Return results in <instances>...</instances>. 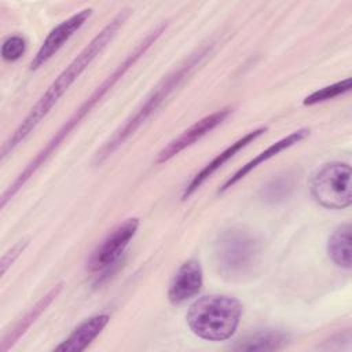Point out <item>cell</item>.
<instances>
[{"mask_svg":"<svg viewBox=\"0 0 352 352\" xmlns=\"http://www.w3.org/2000/svg\"><path fill=\"white\" fill-rule=\"evenodd\" d=\"M129 11H131L129 8H124L114 18H111L109 23L104 25L103 29L80 51V54L55 77V80L50 84L45 92L34 103V106L30 109L26 117L21 121L18 128L4 142L1 147V160H4L8 154H11L30 135V132L50 113V110L55 106V103L60 99V96L70 88V85L80 77V74L92 63V60L106 48V45L114 38L120 28L124 25V22L129 16Z\"/></svg>","mask_w":352,"mask_h":352,"instance_id":"1","label":"cell"},{"mask_svg":"<svg viewBox=\"0 0 352 352\" xmlns=\"http://www.w3.org/2000/svg\"><path fill=\"white\" fill-rule=\"evenodd\" d=\"M166 23H160L150 33H147L135 48L122 59V62L92 91V94L74 110V113L63 122V125L55 132V135L50 139V142L36 154V157L23 168V170L15 177V180L6 188L0 198V206L4 208L6 204L12 199L18 191L28 183V180L37 172V169L47 162V160L55 153L59 144L69 136V133L91 113V110L103 99V96L122 78V76L151 48V45L160 38V36L165 32Z\"/></svg>","mask_w":352,"mask_h":352,"instance_id":"2","label":"cell"},{"mask_svg":"<svg viewBox=\"0 0 352 352\" xmlns=\"http://www.w3.org/2000/svg\"><path fill=\"white\" fill-rule=\"evenodd\" d=\"M213 43H205L195 50L177 69L168 74L144 99V102L136 109V111L106 140V143L96 153V162L104 161L110 157L120 146L124 144L162 104L188 78V76L204 62V59L212 52Z\"/></svg>","mask_w":352,"mask_h":352,"instance_id":"3","label":"cell"},{"mask_svg":"<svg viewBox=\"0 0 352 352\" xmlns=\"http://www.w3.org/2000/svg\"><path fill=\"white\" fill-rule=\"evenodd\" d=\"M242 315V304L228 296L210 294L195 300L186 315L190 330L202 340L224 341L234 336Z\"/></svg>","mask_w":352,"mask_h":352,"instance_id":"4","label":"cell"},{"mask_svg":"<svg viewBox=\"0 0 352 352\" xmlns=\"http://www.w3.org/2000/svg\"><path fill=\"white\" fill-rule=\"evenodd\" d=\"M258 253V241L253 234L242 228L223 231L214 245L219 272L230 280H239L252 274L257 264Z\"/></svg>","mask_w":352,"mask_h":352,"instance_id":"5","label":"cell"},{"mask_svg":"<svg viewBox=\"0 0 352 352\" xmlns=\"http://www.w3.org/2000/svg\"><path fill=\"white\" fill-rule=\"evenodd\" d=\"M311 194L323 208H348L352 204L351 165L346 162L324 164L311 179Z\"/></svg>","mask_w":352,"mask_h":352,"instance_id":"6","label":"cell"},{"mask_svg":"<svg viewBox=\"0 0 352 352\" xmlns=\"http://www.w3.org/2000/svg\"><path fill=\"white\" fill-rule=\"evenodd\" d=\"M139 228V219L131 217L114 227L92 250L87 260V271L98 274V283L113 272L124 250Z\"/></svg>","mask_w":352,"mask_h":352,"instance_id":"7","label":"cell"},{"mask_svg":"<svg viewBox=\"0 0 352 352\" xmlns=\"http://www.w3.org/2000/svg\"><path fill=\"white\" fill-rule=\"evenodd\" d=\"M91 15H92L91 7L82 8L76 14H73L72 16H69L67 19L59 22L55 28H52L51 32L44 38L43 44L40 45L37 54L32 59L30 69L37 70L45 62H48L70 40V37L84 26V23Z\"/></svg>","mask_w":352,"mask_h":352,"instance_id":"8","label":"cell"},{"mask_svg":"<svg viewBox=\"0 0 352 352\" xmlns=\"http://www.w3.org/2000/svg\"><path fill=\"white\" fill-rule=\"evenodd\" d=\"M232 109L231 107H224L220 110H216L195 124H192L190 128L184 129L179 136H176L173 140H170L157 155V162L164 164L177 155L180 151L184 148L190 147L195 142H198L201 138H204L206 133H209L212 129H214L217 125H220L230 114Z\"/></svg>","mask_w":352,"mask_h":352,"instance_id":"9","label":"cell"},{"mask_svg":"<svg viewBox=\"0 0 352 352\" xmlns=\"http://www.w3.org/2000/svg\"><path fill=\"white\" fill-rule=\"evenodd\" d=\"M267 132V126H260L257 129H253L248 133H245L242 138H239L238 140H235L234 143H231L228 147H226L221 153H219L212 161H209L199 172H197L192 179L190 180V183L184 187L183 194H182V199L186 201L187 198H190L216 170H219L228 160H231L236 153H239L242 148H245L248 144H250L253 140H256L257 138H260L263 133Z\"/></svg>","mask_w":352,"mask_h":352,"instance_id":"10","label":"cell"},{"mask_svg":"<svg viewBox=\"0 0 352 352\" xmlns=\"http://www.w3.org/2000/svg\"><path fill=\"white\" fill-rule=\"evenodd\" d=\"M202 283V267L198 260L190 258L175 272L168 289V298L173 305L183 304L201 292Z\"/></svg>","mask_w":352,"mask_h":352,"instance_id":"11","label":"cell"},{"mask_svg":"<svg viewBox=\"0 0 352 352\" xmlns=\"http://www.w3.org/2000/svg\"><path fill=\"white\" fill-rule=\"evenodd\" d=\"M308 135H309V129H308V128H300V129H297V131L289 133L287 136H285V138L276 140L275 143H272L271 146H268L264 151L258 153L254 158H252V160L248 161L245 165H242L232 176H230V177L224 182V184L219 188V192L227 191V190L231 188L234 184H236L239 180H242L246 175H249L253 169H256L258 165L267 162L268 160L274 158V157L278 155L279 153H282V151H285V150L293 147L294 144L300 143V142L304 140Z\"/></svg>","mask_w":352,"mask_h":352,"instance_id":"12","label":"cell"},{"mask_svg":"<svg viewBox=\"0 0 352 352\" xmlns=\"http://www.w3.org/2000/svg\"><path fill=\"white\" fill-rule=\"evenodd\" d=\"M109 315L99 314L81 322L54 351L56 352H80L87 349L91 342L103 331L109 323Z\"/></svg>","mask_w":352,"mask_h":352,"instance_id":"13","label":"cell"},{"mask_svg":"<svg viewBox=\"0 0 352 352\" xmlns=\"http://www.w3.org/2000/svg\"><path fill=\"white\" fill-rule=\"evenodd\" d=\"M62 290V283L55 285L51 290H48L40 300L36 301V304L33 307H30L25 315L22 318H19L16 320V323L6 333V336L1 340L0 344V349L3 352L8 351L25 333L26 330L40 318V315L51 305V302L56 298V296L59 294V292Z\"/></svg>","mask_w":352,"mask_h":352,"instance_id":"14","label":"cell"},{"mask_svg":"<svg viewBox=\"0 0 352 352\" xmlns=\"http://www.w3.org/2000/svg\"><path fill=\"white\" fill-rule=\"evenodd\" d=\"M289 337L275 329H263L248 334L235 345L238 351H278L286 346Z\"/></svg>","mask_w":352,"mask_h":352,"instance_id":"15","label":"cell"},{"mask_svg":"<svg viewBox=\"0 0 352 352\" xmlns=\"http://www.w3.org/2000/svg\"><path fill=\"white\" fill-rule=\"evenodd\" d=\"M351 232L349 223L337 227L327 241V253L337 267L351 270Z\"/></svg>","mask_w":352,"mask_h":352,"instance_id":"16","label":"cell"},{"mask_svg":"<svg viewBox=\"0 0 352 352\" xmlns=\"http://www.w3.org/2000/svg\"><path fill=\"white\" fill-rule=\"evenodd\" d=\"M349 89H351V77H346V78H344L341 81H337V82H334L331 85L323 87V88L312 92L311 95H308L302 100V104L304 106H314V104H318V103L334 99V98L348 92Z\"/></svg>","mask_w":352,"mask_h":352,"instance_id":"17","label":"cell"},{"mask_svg":"<svg viewBox=\"0 0 352 352\" xmlns=\"http://www.w3.org/2000/svg\"><path fill=\"white\" fill-rule=\"evenodd\" d=\"M293 188V177L289 175H280L275 179H272L264 188H263V197L265 201L278 202L285 199Z\"/></svg>","mask_w":352,"mask_h":352,"instance_id":"18","label":"cell"},{"mask_svg":"<svg viewBox=\"0 0 352 352\" xmlns=\"http://www.w3.org/2000/svg\"><path fill=\"white\" fill-rule=\"evenodd\" d=\"M26 51V41L22 36H11L4 40L1 45V56L4 60L14 62L18 60Z\"/></svg>","mask_w":352,"mask_h":352,"instance_id":"19","label":"cell"},{"mask_svg":"<svg viewBox=\"0 0 352 352\" xmlns=\"http://www.w3.org/2000/svg\"><path fill=\"white\" fill-rule=\"evenodd\" d=\"M28 246V241H19L16 242L11 249H8L3 257H1V261H0V267H1V274L4 275L7 272V270L15 263V260L21 256V253L26 249Z\"/></svg>","mask_w":352,"mask_h":352,"instance_id":"20","label":"cell"}]
</instances>
